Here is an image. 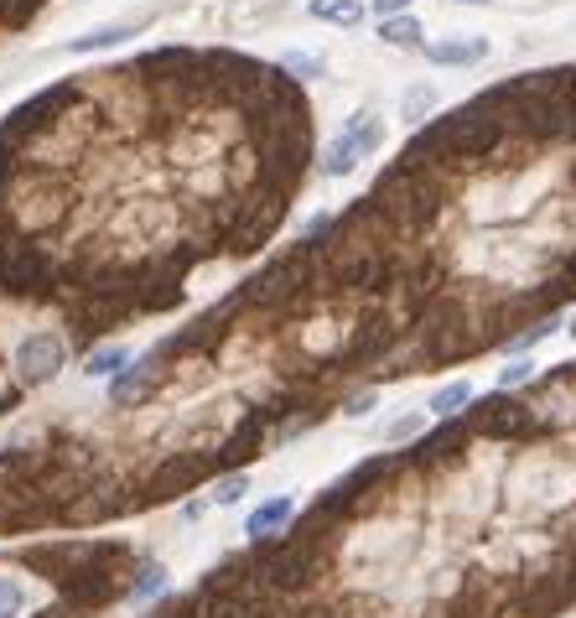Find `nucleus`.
<instances>
[{"label": "nucleus", "mask_w": 576, "mask_h": 618, "mask_svg": "<svg viewBox=\"0 0 576 618\" xmlns=\"http://www.w3.org/2000/svg\"><path fill=\"white\" fill-rule=\"evenodd\" d=\"M431 110H437V89H431V83H416V89L405 94V104H400V121H411L421 130Z\"/></svg>", "instance_id": "obj_9"}, {"label": "nucleus", "mask_w": 576, "mask_h": 618, "mask_svg": "<svg viewBox=\"0 0 576 618\" xmlns=\"http://www.w3.org/2000/svg\"><path fill=\"white\" fill-rule=\"evenodd\" d=\"M161 379H166V369H161L157 354H146V359L125 364L115 375V385H110V405H119V411H130V405H146V400L161 390Z\"/></svg>", "instance_id": "obj_4"}, {"label": "nucleus", "mask_w": 576, "mask_h": 618, "mask_svg": "<svg viewBox=\"0 0 576 618\" xmlns=\"http://www.w3.org/2000/svg\"><path fill=\"white\" fill-rule=\"evenodd\" d=\"M572 339H576V318H572Z\"/></svg>", "instance_id": "obj_25"}, {"label": "nucleus", "mask_w": 576, "mask_h": 618, "mask_svg": "<svg viewBox=\"0 0 576 618\" xmlns=\"http://www.w3.org/2000/svg\"><path fill=\"white\" fill-rule=\"evenodd\" d=\"M32 618H83V614L68 608V603H53V608H42V614H32Z\"/></svg>", "instance_id": "obj_22"}, {"label": "nucleus", "mask_w": 576, "mask_h": 618, "mask_svg": "<svg viewBox=\"0 0 576 618\" xmlns=\"http://www.w3.org/2000/svg\"><path fill=\"white\" fill-rule=\"evenodd\" d=\"M462 421H468V432L483 442H535L540 437L530 400H515L509 390H498V396H488V400H473Z\"/></svg>", "instance_id": "obj_1"}, {"label": "nucleus", "mask_w": 576, "mask_h": 618, "mask_svg": "<svg viewBox=\"0 0 576 618\" xmlns=\"http://www.w3.org/2000/svg\"><path fill=\"white\" fill-rule=\"evenodd\" d=\"M379 146H384V121H379L375 110H358L354 121L343 125V136L327 146L322 172H327V178H343V172H354L358 167V157H375Z\"/></svg>", "instance_id": "obj_3"}, {"label": "nucleus", "mask_w": 576, "mask_h": 618, "mask_svg": "<svg viewBox=\"0 0 576 618\" xmlns=\"http://www.w3.org/2000/svg\"><path fill=\"white\" fill-rule=\"evenodd\" d=\"M62 364H68V339L53 333V328H37V333H26L16 343L11 375H16V385H47V379L62 375Z\"/></svg>", "instance_id": "obj_2"}, {"label": "nucleus", "mask_w": 576, "mask_h": 618, "mask_svg": "<svg viewBox=\"0 0 576 618\" xmlns=\"http://www.w3.org/2000/svg\"><path fill=\"white\" fill-rule=\"evenodd\" d=\"M280 68H286V73H307V79H312L322 62L312 58V53H286V62H280Z\"/></svg>", "instance_id": "obj_18"}, {"label": "nucleus", "mask_w": 576, "mask_h": 618, "mask_svg": "<svg viewBox=\"0 0 576 618\" xmlns=\"http://www.w3.org/2000/svg\"><path fill=\"white\" fill-rule=\"evenodd\" d=\"M462 5H488V0H462Z\"/></svg>", "instance_id": "obj_24"}, {"label": "nucleus", "mask_w": 576, "mask_h": 618, "mask_svg": "<svg viewBox=\"0 0 576 618\" xmlns=\"http://www.w3.org/2000/svg\"><path fill=\"white\" fill-rule=\"evenodd\" d=\"M161 582H166V572H161L157 561H146V566H136V577H130V598H151V593H161Z\"/></svg>", "instance_id": "obj_13"}, {"label": "nucleus", "mask_w": 576, "mask_h": 618, "mask_svg": "<svg viewBox=\"0 0 576 618\" xmlns=\"http://www.w3.org/2000/svg\"><path fill=\"white\" fill-rule=\"evenodd\" d=\"M426 58L437 62V68H468V62L488 58V42L483 37H447V42H431Z\"/></svg>", "instance_id": "obj_5"}, {"label": "nucleus", "mask_w": 576, "mask_h": 618, "mask_svg": "<svg viewBox=\"0 0 576 618\" xmlns=\"http://www.w3.org/2000/svg\"><path fill=\"white\" fill-rule=\"evenodd\" d=\"M369 5H375L379 21H384V16H405V5H411V0H369Z\"/></svg>", "instance_id": "obj_20"}, {"label": "nucleus", "mask_w": 576, "mask_h": 618, "mask_svg": "<svg viewBox=\"0 0 576 618\" xmlns=\"http://www.w3.org/2000/svg\"><path fill=\"white\" fill-rule=\"evenodd\" d=\"M530 379H535V364L515 359L509 369H504V375H498V390H519V385H530Z\"/></svg>", "instance_id": "obj_17"}, {"label": "nucleus", "mask_w": 576, "mask_h": 618, "mask_svg": "<svg viewBox=\"0 0 576 618\" xmlns=\"http://www.w3.org/2000/svg\"><path fill=\"white\" fill-rule=\"evenodd\" d=\"M297 618H343V608H307V614H297Z\"/></svg>", "instance_id": "obj_23"}, {"label": "nucleus", "mask_w": 576, "mask_h": 618, "mask_svg": "<svg viewBox=\"0 0 576 618\" xmlns=\"http://www.w3.org/2000/svg\"><path fill=\"white\" fill-rule=\"evenodd\" d=\"M136 37V26H100V32H89V37L73 42V53H94V47H115V42Z\"/></svg>", "instance_id": "obj_12"}, {"label": "nucleus", "mask_w": 576, "mask_h": 618, "mask_svg": "<svg viewBox=\"0 0 576 618\" xmlns=\"http://www.w3.org/2000/svg\"><path fill=\"white\" fill-rule=\"evenodd\" d=\"M468 405H473V385H468V379H458V385H441L437 396H431V405H426V411H431L437 421H458L462 411H468Z\"/></svg>", "instance_id": "obj_7"}, {"label": "nucleus", "mask_w": 576, "mask_h": 618, "mask_svg": "<svg viewBox=\"0 0 576 618\" xmlns=\"http://www.w3.org/2000/svg\"><path fill=\"white\" fill-rule=\"evenodd\" d=\"M421 426H426V416H405V421H395V426H390V437H411V432H421Z\"/></svg>", "instance_id": "obj_21"}, {"label": "nucleus", "mask_w": 576, "mask_h": 618, "mask_svg": "<svg viewBox=\"0 0 576 618\" xmlns=\"http://www.w3.org/2000/svg\"><path fill=\"white\" fill-rule=\"evenodd\" d=\"M26 608V587L16 577H0V618H21Z\"/></svg>", "instance_id": "obj_14"}, {"label": "nucleus", "mask_w": 576, "mask_h": 618, "mask_svg": "<svg viewBox=\"0 0 576 618\" xmlns=\"http://www.w3.org/2000/svg\"><path fill=\"white\" fill-rule=\"evenodd\" d=\"M561 322H556V312H551V318H540L535 328H525V333H515V339H509V348H515V354H525V348H530V343H540V339H551V333H556Z\"/></svg>", "instance_id": "obj_15"}, {"label": "nucleus", "mask_w": 576, "mask_h": 618, "mask_svg": "<svg viewBox=\"0 0 576 618\" xmlns=\"http://www.w3.org/2000/svg\"><path fill=\"white\" fill-rule=\"evenodd\" d=\"M375 405V390H364V396H354V400H343V416H364Z\"/></svg>", "instance_id": "obj_19"}, {"label": "nucleus", "mask_w": 576, "mask_h": 618, "mask_svg": "<svg viewBox=\"0 0 576 618\" xmlns=\"http://www.w3.org/2000/svg\"><path fill=\"white\" fill-rule=\"evenodd\" d=\"M291 515H297V499H291V494H276V499H265V504H260L255 515L244 519V530H250L255 540L280 536V525H286Z\"/></svg>", "instance_id": "obj_6"}, {"label": "nucleus", "mask_w": 576, "mask_h": 618, "mask_svg": "<svg viewBox=\"0 0 576 618\" xmlns=\"http://www.w3.org/2000/svg\"><path fill=\"white\" fill-rule=\"evenodd\" d=\"M125 364H130V354H125V348H115V343H110V348H94V354H89V364H83V369H89V375H94V379H115L119 369H125Z\"/></svg>", "instance_id": "obj_11"}, {"label": "nucleus", "mask_w": 576, "mask_h": 618, "mask_svg": "<svg viewBox=\"0 0 576 618\" xmlns=\"http://www.w3.org/2000/svg\"><path fill=\"white\" fill-rule=\"evenodd\" d=\"M379 37L390 47H421V26L411 16H384L379 21Z\"/></svg>", "instance_id": "obj_10"}, {"label": "nucleus", "mask_w": 576, "mask_h": 618, "mask_svg": "<svg viewBox=\"0 0 576 618\" xmlns=\"http://www.w3.org/2000/svg\"><path fill=\"white\" fill-rule=\"evenodd\" d=\"M244 489H250V479H244V473H223L219 483H214V504H239V499H244Z\"/></svg>", "instance_id": "obj_16"}, {"label": "nucleus", "mask_w": 576, "mask_h": 618, "mask_svg": "<svg viewBox=\"0 0 576 618\" xmlns=\"http://www.w3.org/2000/svg\"><path fill=\"white\" fill-rule=\"evenodd\" d=\"M307 11H312V21H327V26H358L369 5L364 0H312Z\"/></svg>", "instance_id": "obj_8"}]
</instances>
